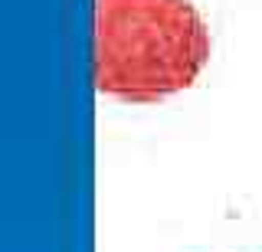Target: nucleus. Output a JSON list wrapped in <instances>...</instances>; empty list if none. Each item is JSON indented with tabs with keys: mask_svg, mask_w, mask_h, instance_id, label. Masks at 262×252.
Segmentation results:
<instances>
[{
	"mask_svg": "<svg viewBox=\"0 0 262 252\" xmlns=\"http://www.w3.org/2000/svg\"><path fill=\"white\" fill-rule=\"evenodd\" d=\"M213 39L193 0H95V85L151 105L190 88Z\"/></svg>",
	"mask_w": 262,
	"mask_h": 252,
	"instance_id": "nucleus-1",
	"label": "nucleus"
}]
</instances>
